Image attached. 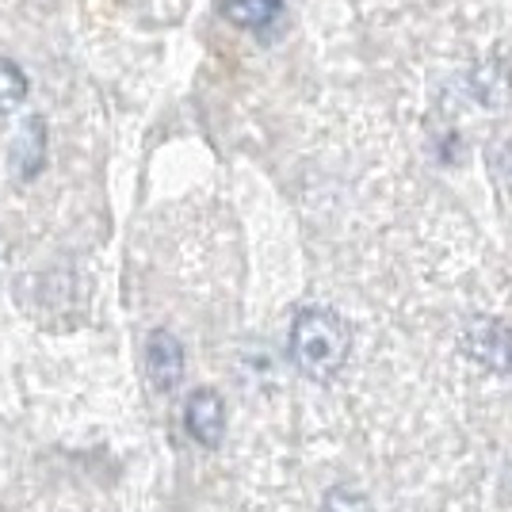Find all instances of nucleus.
Listing matches in <instances>:
<instances>
[{
    "mask_svg": "<svg viewBox=\"0 0 512 512\" xmlns=\"http://www.w3.org/2000/svg\"><path fill=\"white\" fill-rule=\"evenodd\" d=\"M46 165V119L43 115H31L23 119V127L12 138V172L16 180H35Z\"/></svg>",
    "mask_w": 512,
    "mask_h": 512,
    "instance_id": "39448f33",
    "label": "nucleus"
},
{
    "mask_svg": "<svg viewBox=\"0 0 512 512\" xmlns=\"http://www.w3.org/2000/svg\"><path fill=\"white\" fill-rule=\"evenodd\" d=\"M27 92H31L27 73L12 58H0V115H8V111L27 104Z\"/></svg>",
    "mask_w": 512,
    "mask_h": 512,
    "instance_id": "0eeeda50",
    "label": "nucleus"
},
{
    "mask_svg": "<svg viewBox=\"0 0 512 512\" xmlns=\"http://www.w3.org/2000/svg\"><path fill=\"white\" fill-rule=\"evenodd\" d=\"M146 371H150V383L169 394L184 379V344L172 337L169 329H153L150 341H146Z\"/></svg>",
    "mask_w": 512,
    "mask_h": 512,
    "instance_id": "20e7f679",
    "label": "nucleus"
},
{
    "mask_svg": "<svg viewBox=\"0 0 512 512\" xmlns=\"http://www.w3.org/2000/svg\"><path fill=\"white\" fill-rule=\"evenodd\" d=\"M184 428H188V436L195 444L218 448L222 436H226V402H222V394L211 390V386L192 390V398L184 406Z\"/></svg>",
    "mask_w": 512,
    "mask_h": 512,
    "instance_id": "7ed1b4c3",
    "label": "nucleus"
},
{
    "mask_svg": "<svg viewBox=\"0 0 512 512\" xmlns=\"http://www.w3.org/2000/svg\"><path fill=\"white\" fill-rule=\"evenodd\" d=\"M287 12V0H222V16L226 23H234L241 31H253V35H268L283 23Z\"/></svg>",
    "mask_w": 512,
    "mask_h": 512,
    "instance_id": "423d86ee",
    "label": "nucleus"
},
{
    "mask_svg": "<svg viewBox=\"0 0 512 512\" xmlns=\"http://www.w3.org/2000/svg\"><path fill=\"white\" fill-rule=\"evenodd\" d=\"M321 512H375L367 493H360L356 486H333L321 501Z\"/></svg>",
    "mask_w": 512,
    "mask_h": 512,
    "instance_id": "6e6552de",
    "label": "nucleus"
},
{
    "mask_svg": "<svg viewBox=\"0 0 512 512\" xmlns=\"http://www.w3.org/2000/svg\"><path fill=\"white\" fill-rule=\"evenodd\" d=\"M291 360L299 367L306 379H333L348 360V348H352V333L344 325L341 314L325 310V306H306L291 321Z\"/></svg>",
    "mask_w": 512,
    "mask_h": 512,
    "instance_id": "f257e3e1",
    "label": "nucleus"
},
{
    "mask_svg": "<svg viewBox=\"0 0 512 512\" xmlns=\"http://www.w3.org/2000/svg\"><path fill=\"white\" fill-rule=\"evenodd\" d=\"M459 348L497 375H512V325L501 318H470L459 333Z\"/></svg>",
    "mask_w": 512,
    "mask_h": 512,
    "instance_id": "f03ea898",
    "label": "nucleus"
}]
</instances>
